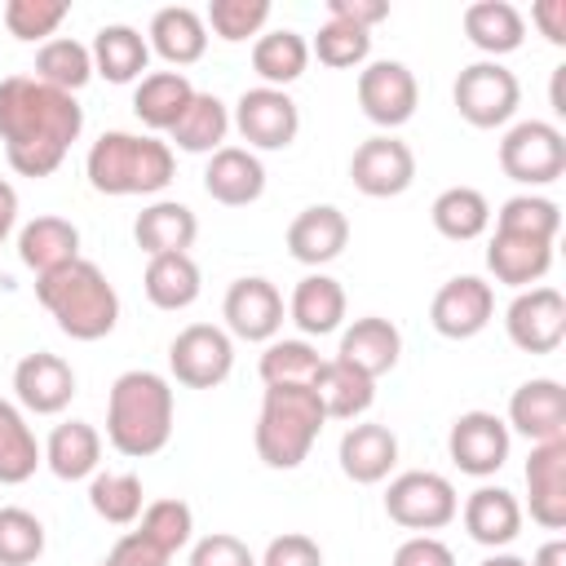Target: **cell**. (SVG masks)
Listing matches in <instances>:
<instances>
[{
    "label": "cell",
    "mask_w": 566,
    "mask_h": 566,
    "mask_svg": "<svg viewBox=\"0 0 566 566\" xmlns=\"http://www.w3.org/2000/svg\"><path fill=\"white\" fill-rule=\"evenodd\" d=\"M80 133L84 106L75 102V93L49 88L35 75L0 80V142L18 177H53Z\"/></svg>",
    "instance_id": "1"
},
{
    "label": "cell",
    "mask_w": 566,
    "mask_h": 566,
    "mask_svg": "<svg viewBox=\"0 0 566 566\" xmlns=\"http://www.w3.org/2000/svg\"><path fill=\"white\" fill-rule=\"evenodd\" d=\"M172 416H177V398L168 376L150 367L119 371L106 394V442L128 460L159 455L172 438Z\"/></svg>",
    "instance_id": "2"
},
{
    "label": "cell",
    "mask_w": 566,
    "mask_h": 566,
    "mask_svg": "<svg viewBox=\"0 0 566 566\" xmlns=\"http://www.w3.org/2000/svg\"><path fill=\"white\" fill-rule=\"evenodd\" d=\"M84 177L97 195L128 199V195H159L177 177V155L155 133H102L84 155Z\"/></svg>",
    "instance_id": "3"
},
{
    "label": "cell",
    "mask_w": 566,
    "mask_h": 566,
    "mask_svg": "<svg viewBox=\"0 0 566 566\" xmlns=\"http://www.w3.org/2000/svg\"><path fill=\"white\" fill-rule=\"evenodd\" d=\"M35 301L49 310L57 332L71 336V340H102L119 323V292L106 279V270L88 256L62 265L53 274H40L35 279Z\"/></svg>",
    "instance_id": "4"
},
{
    "label": "cell",
    "mask_w": 566,
    "mask_h": 566,
    "mask_svg": "<svg viewBox=\"0 0 566 566\" xmlns=\"http://www.w3.org/2000/svg\"><path fill=\"white\" fill-rule=\"evenodd\" d=\"M327 424L323 398L314 385H265L261 394V416L252 429L256 460L265 469H301Z\"/></svg>",
    "instance_id": "5"
},
{
    "label": "cell",
    "mask_w": 566,
    "mask_h": 566,
    "mask_svg": "<svg viewBox=\"0 0 566 566\" xmlns=\"http://www.w3.org/2000/svg\"><path fill=\"white\" fill-rule=\"evenodd\" d=\"M385 513L402 531L433 535V531H442V526L455 522L460 495H455V482L451 478H442L433 469H407V473L389 478V486H385Z\"/></svg>",
    "instance_id": "6"
},
{
    "label": "cell",
    "mask_w": 566,
    "mask_h": 566,
    "mask_svg": "<svg viewBox=\"0 0 566 566\" xmlns=\"http://www.w3.org/2000/svg\"><path fill=\"white\" fill-rule=\"evenodd\" d=\"M500 168L509 181L526 186L531 195L539 186H553L566 172V133L548 119H517L500 137Z\"/></svg>",
    "instance_id": "7"
},
{
    "label": "cell",
    "mask_w": 566,
    "mask_h": 566,
    "mask_svg": "<svg viewBox=\"0 0 566 566\" xmlns=\"http://www.w3.org/2000/svg\"><path fill=\"white\" fill-rule=\"evenodd\" d=\"M451 102H455L464 124H473V128H504L517 115V106H522V84H517V75L504 62L482 57V62H469L455 75Z\"/></svg>",
    "instance_id": "8"
},
{
    "label": "cell",
    "mask_w": 566,
    "mask_h": 566,
    "mask_svg": "<svg viewBox=\"0 0 566 566\" xmlns=\"http://www.w3.org/2000/svg\"><path fill=\"white\" fill-rule=\"evenodd\" d=\"M168 371L186 389H217L234 371V340L217 323H190L168 340Z\"/></svg>",
    "instance_id": "9"
},
{
    "label": "cell",
    "mask_w": 566,
    "mask_h": 566,
    "mask_svg": "<svg viewBox=\"0 0 566 566\" xmlns=\"http://www.w3.org/2000/svg\"><path fill=\"white\" fill-rule=\"evenodd\" d=\"M354 97H358V111H363L376 128L394 133V128H402V124L416 115V106H420V80H416V71H411L407 62L376 57V62H367V66L358 71Z\"/></svg>",
    "instance_id": "10"
},
{
    "label": "cell",
    "mask_w": 566,
    "mask_h": 566,
    "mask_svg": "<svg viewBox=\"0 0 566 566\" xmlns=\"http://www.w3.org/2000/svg\"><path fill=\"white\" fill-rule=\"evenodd\" d=\"M230 128L248 142V150H287L301 133V106L292 102L287 88H243L234 111H230Z\"/></svg>",
    "instance_id": "11"
},
{
    "label": "cell",
    "mask_w": 566,
    "mask_h": 566,
    "mask_svg": "<svg viewBox=\"0 0 566 566\" xmlns=\"http://www.w3.org/2000/svg\"><path fill=\"white\" fill-rule=\"evenodd\" d=\"M283 292L261 279V274H243L226 287L221 296V318H226V332L230 340H248V345H270L283 327Z\"/></svg>",
    "instance_id": "12"
},
{
    "label": "cell",
    "mask_w": 566,
    "mask_h": 566,
    "mask_svg": "<svg viewBox=\"0 0 566 566\" xmlns=\"http://www.w3.org/2000/svg\"><path fill=\"white\" fill-rule=\"evenodd\" d=\"M509 447H513L509 424L495 411H482V407L460 411L447 429V455L469 478H495L509 460Z\"/></svg>",
    "instance_id": "13"
},
{
    "label": "cell",
    "mask_w": 566,
    "mask_h": 566,
    "mask_svg": "<svg viewBox=\"0 0 566 566\" xmlns=\"http://www.w3.org/2000/svg\"><path fill=\"white\" fill-rule=\"evenodd\" d=\"M349 181L367 199H394V195L411 190V181H416V150L394 133H376L354 146Z\"/></svg>",
    "instance_id": "14"
},
{
    "label": "cell",
    "mask_w": 566,
    "mask_h": 566,
    "mask_svg": "<svg viewBox=\"0 0 566 566\" xmlns=\"http://www.w3.org/2000/svg\"><path fill=\"white\" fill-rule=\"evenodd\" d=\"M504 332L522 354H553L566 340V296L548 283L522 287L504 310Z\"/></svg>",
    "instance_id": "15"
},
{
    "label": "cell",
    "mask_w": 566,
    "mask_h": 566,
    "mask_svg": "<svg viewBox=\"0 0 566 566\" xmlns=\"http://www.w3.org/2000/svg\"><path fill=\"white\" fill-rule=\"evenodd\" d=\"M495 318V287L478 274L447 279L429 301V323L447 340H473Z\"/></svg>",
    "instance_id": "16"
},
{
    "label": "cell",
    "mask_w": 566,
    "mask_h": 566,
    "mask_svg": "<svg viewBox=\"0 0 566 566\" xmlns=\"http://www.w3.org/2000/svg\"><path fill=\"white\" fill-rule=\"evenodd\" d=\"M75 398V367L62 354L35 349L13 367V402L27 416H62Z\"/></svg>",
    "instance_id": "17"
},
{
    "label": "cell",
    "mask_w": 566,
    "mask_h": 566,
    "mask_svg": "<svg viewBox=\"0 0 566 566\" xmlns=\"http://www.w3.org/2000/svg\"><path fill=\"white\" fill-rule=\"evenodd\" d=\"M526 509L544 531H566V438L535 442L526 455Z\"/></svg>",
    "instance_id": "18"
},
{
    "label": "cell",
    "mask_w": 566,
    "mask_h": 566,
    "mask_svg": "<svg viewBox=\"0 0 566 566\" xmlns=\"http://www.w3.org/2000/svg\"><path fill=\"white\" fill-rule=\"evenodd\" d=\"M509 433H522L535 442H553L566 438V389L553 376H531L513 389L509 398Z\"/></svg>",
    "instance_id": "19"
},
{
    "label": "cell",
    "mask_w": 566,
    "mask_h": 566,
    "mask_svg": "<svg viewBox=\"0 0 566 566\" xmlns=\"http://www.w3.org/2000/svg\"><path fill=\"white\" fill-rule=\"evenodd\" d=\"M283 243H287L292 261H301L310 270H323L327 261H336L349 248V217L336 203H310L292 217Z\"/></svg>",
    "instance_id": "20"
},
{
    "label": "cell",
    "mask_w": 566,
    "mask_h": 566,
    "mask_svg": "<svg viewBox=\"0 0 566 566\" xmlns=\"http://www.w3.org/2000/svg\"><path fill=\"white\" fill-rule=\"evenodd\" d=\"M460 522H464V531H469V539L473 544H482V548H509L517 535H522V504H517V495L509 491V486H491V482H482L478 491H469L464 495V504H460V513H455Z\"/></svg>",
    "instance_id": "21"
},
{
    "label": "cell",
    "mask_w": 566,
    "mask_h": 566,
    "mask_svg": "<svg viewBox=\"0 0 566 566\" xmlns=\"http://www.w3.org/2000/svg\"><path fill=\"white\" fill-rule=\"evenodd\" d=\"M336 460H340V473L358 486H376L394 473L398 464V433L389 424H376V420H354L345 433H340V447H336Z\"/></svg>",
    "instance_id": "22"
},
{
    "label": "cell",
    "mask_w": 566,
    "mask_h": 566,
    "mask_svg": "<svg viewBox=\"0 0 566 566\" xmlns=\"http://www.w3.org/2000/svg\"><path fill=\"white\" fill-rule=\"evenodd\" d=\"M203 190L221 208H248L265 195V164L248 146H221L208 155L203 168Z\"/></svg>",
    "instance_id": "23"
},
{
    "label": "cell",
    "mask_w": 566,
    "mask_h": 566,
    "mask_svg": "<svg viewBox=\"0 0 566 566\" xmlns=\"http://www.w3.org/2000/svg\"><path fill=\"white\" fill-rule=\"evenodd\" d=\"M208 27H203V13L190 9V4H164L155 9L150 27H146V44L155 57H164L172 71L181 66H195L203 53H208Z\"/></svg>",
    "instance_id": "24"
},
{
    "label": "cell",
    "mask_w": 566,
    "mask_h": 566,
    "mask_svg": "<svg viewBox=\"0 0 566 566\" xmlns=\"http://www.w3.org/2000/svg\"><path fill=\"white\" fill-rule=\"evenodd\" d=\"M345 310H349L345 287L332 274H323V270H310L292 287V296H287V318L296 323V332L305 340H318V336L340 332L345 327Z\"/></svg>",
    "instance_id": "25"
},
{
    "label": "cell",
    "mask_w": 566,
    "mask_h": 566,
    "mask_svg": "<svg viewBox=\"0 0 566 566\" xmlns=\"http://www.w3.org/2000/svg\"><path fill=\"white\" fill-rule=\"evenodd\" d=\"M336 358L349 363V367H358L363 376L380 380V376L394 371L398 358H402V332H398L389 318H380V314H363V318H354L349 327H340Z\"/></svg>",
    "instance_id": "26"
},
{
    "label": "cell",
    "mask_w": 566,
    "mask_h": 566,
    "mask_svg": "<svg viewBox=\"0 0 566 566\" xmlns=\"http://www.w3.org/2000/svg\"><path fill=\"white\" fill-rule=\"evenodd\" d=\"M486 270L495 283L522 292V287H535L544 283V274L553 270V243L544 239H531V234H509V230H495L491 243H486Z\"/></svg>",
    "instance_id": "27"
},
{
    "label": "cell",
    "mask_w": 566,
    "mask_h": 566,
    "mask_svg": "<svg viewBox=\"0 0 566 566\" xmlns=\"http://www.w3.org/2000/svg\"><path fill=\"white\" fill-rule=\"evenodd\" d=\"M18 261L40 279V274H53L71 261H80V226L66 221V217H35L18 230Z\"/></svg>",
    "instance_id": "28"
},
{
    "label": "cell",
    "mask_w": 566,
    "mask_h": 566,
    "mask_svg": "<svg viewBox=\"0 0 566 566\" xmlns=\"http://www.w3.org/2000/svg\"><path fill=\"white\" fill-rule=\"evenodd\" d=\"M88 53H93V75H102L106 84H137L146 75V66H150V44L128 22L97 27Z\"/></svg>",
    "instance_id": "29"
},
{
    "label": "cell",
    "mask_w": 566,
    "mask_h": 566,
    "mask_svg": "<svg viewBox=\"0 0 566 566\" xmlns=\"http://www.w3.org/2000/svg\"><path fill=\"white\" fill-rule=\"evenodd\" d=\"M133 239L146 256H168V252H190L199 239V217L181 199H155L137 212Z\"/></svg>",
    "instance_id": "30"
},
{
    "label": "cell",
    "mask_w": 566,
    "mask_h": 566,
    "mask_svg": "<svg viewBox=\"0 0 566 566\" xmlns=\"http://www.w3.org/2000/svg\"><path fill=\"white\" fill-rule=\"evenodd\" d=\"M460 22H464V40L491 62H500L504 53H517L526 40V18L509 0H473Z\"/></svg>",
    "instance_id": "31"
},
{
    "label": "cell",
    "mask_w": 566,
    "mask_h": 566,
    "mask_svg": "<svg viewBox=\"0 0 566 566\" xmlns=\"http://www.w3.org/2000/svg\"><path fill=\"white\" fill-rule=\"evenodd\" d=\"M44 464L62 482H84L102 464V433L88 420H62L44 438Z\"/></svg>",
    "instance_id": "32"
},
{
    "label": "cell",
    "mask_w": 566,
    "mask_h": 566,
    "mask_svg": "<svg viewBox=\"0 0 566 566\" xmlns=\"http://www.w3.org/2000/svg\"><path fill=\"white\" fill-rule=\"evenodd\" d=\"M190 97L195 84L186 80V71H146L133 84V115L146 124V133H168L190 106Z\"/></svg>",
    "instance_id": "33"
},
{
    "label": "cell",
    "mask_w": 566,
    "mask_h": 566,
    "mask_svg": "<svg viewBox=\"0 0 566 566\" xmlns=\"http://www.w3.org/2000/svg\"><path fill=\"white\" fill-rule=\"evenodd\" d=\"M142 292L155 310H190L203 292V274L195 265L190 252H168V256H150L146 261V274H142Z\"/></svg>",
    "instance_id": "34"
},
{
    "label": "cell",
    "mask_w": 566,
    "mask_h": 566,
    "mask_svg": "<svg viewBox=\"0 0 566 566\" xmlns=\"http://www.w3.org/2000/svg\"><path fill=\"white\" fill-rule=\"evenodd\" d=\"M226 137H230V106L217 93H199V88L181 111V119L168 128V146L186 155H212L226 146Z\"/></svg>",
    "instance_id": "35"
},
{
    "label": "cell",
    "mask_w": 566,
    "mask_h": 566,
    "mask_svg": "<svg viewBox=\"0 0 566 566\" xmlns=\"http://www.w3.org/2000/svg\"><path fill=\"white\" fill-rule=\"evenodd\" d=\"M310 66V40L292 27H274V31H261L252 40V71L261 75L265 88H287L305 75Z\"/></svg>",
    "instance_id": "36"
},
{
    "label": "cell",
    "mask_w": 566,
    "mask_h": 566,
    "mask_svg": "<svg viewBox=\"0 0 566 566\" xmlns=\"http://www.w3.org/2000/svg\"><path fill=\"white\" fill-rule=\"evenodd\" d=\"M44 464V442L27 424V411L0 398V486H22Z\"/></svg>",
    "instance_id": "37"
},
{
    "label": "cell",
    "mask_w": 566,
    "mask_h": 566,
    "mask_svg": "<svg viewBox=\"0 0 566 566\" xmlns=\"http://www.w3.org/2000/svg\"><path fill=\"white\" fill-rule=\"evenodd\" d=\"M314 389H318V398H323L327 420H349V424H354V420H363V416L371 411V402H376V380L363 376L358 367L340 363V358H327V363H323Z\"/></svg>",
    "instance_id": "38"
},
{
    "label": "cell",
    "mask_w": 566,
    "mask_h": 566,
    "mask_svg": "<svg viewBox=\"0 0 566 566\" xmlns=\"http://www.w3.org/2000/svg\"><path fill=\"white\" fill-rule=\"evenodd\" d=\"M429 221H433V230H438L442 239L469 243V239L486 234V226H491V203H486V195H482L478 186H447V190L433 199Z\"/></svg>",
    "instance_id": "39"
},
{
    "label": "cell",
    "mask_w": 566,
    "mask_h": 566,
    "mask_svg": "<svg viewBox=\"0 0 566 566\" xmlns=\"http://www.w3.org/2000/svg\"><path fill=\"white\" fill-rule=\"evenodd\" d=\"M40 84L49 88H62V93H80L88 80H93V53L88 44L71 40V35H53L35 49V71H31Z\"/></svg>",
    "instance_id": "40"
},
{
    "label": "cell",
    "mask_w": 566,
    "mask_h": 566,
    "mask_svg": "<svg viewBox=\"0 0 566 566\" xmlns=\"http://www.w3.org/2000/svg\"><path fill=\"white\" fill-rule=\"evenodd\" d=\"M88 509L111 522V526H133L146 509V491H142V478L137 473H115V469H97L88 478Z\"/></svg>",
    "instance_id": "41"
},
{
    "label": "cell",
    "mask_w": 566,
    "mask_h": 566,
    "mask_svg": "<svg viewBox=\"0 0 566 566\" xmlns=\"http://www.w3.org/2000/svg\"><path fill=\"white\" fill-rule=\"evenodd\" d=\"M323 363H327V358H323L305 336H283V340L274 336V340L265 345L256 371H261L265 385H314L318 371H323Z\"/></svg>",
    "instance_id": "42"
},
{
    "label": "cell",
    "mask_w": 566,
    "mask_h": 566,
    "mask_svg": "<svg viewBox=\"0 0 566 566\" xmlns=\"http://www.w3.org/2000/svg\"><path fill=\"white\" fill-rule=\"evenodd\" d=\"M310 57H318V62L332 66V71H354V66L363 71V66L371 62V31L327 18V22L314 31V40H310Z\"/></svg>",
    "instance_id": "43"
},
{
    "label": "cell",
    "mask_w": 566,
    "mask_h": 566,
    "mask_svg": "<svg viewBox=\"0 0 566 566\" xmlns=\"http://www.w3.org/2000/svg\"><path fill=\"white\" fill-rule=\"evenodd\" d=\"M137 531L155 544V548H164L168 557H177L190 539H195V509L186 504V500H150L146 509H142V517H137Z\"/></svg>",
    "instance_id": "44"
},
{
    "label": "cell",
    "mask_w": 566,
    "mask_h": 566,
    "mask_svg": "<svg viewBox=\"0 0 566 566\" xmlns=\"http://www.w3.org/2000/svg\"><path fill=\"white\" fill-rule=\"evenodd\" d=\"M495 230H509V234H531V239H544L553 243L557 230H562V208L548 199V195H513L500 203L495 212Z\"/></svg>",
    "instance_id": "45"
},
{
    "label": "cell",
    "mask_w": 566,
    "mask_h": 566,
    "mask_svg": "<svg viewBox=\"0 0 566 566\" xmlns=\"http://www.w3.org/2000/svg\"><path fill=\"white\" fill-rule=\"evenodd\" d=\"M44 522L22 509V504H4L0 509V566H31L44 557Z\"/></svg>",
    "instance_id": "46"
},
{
    "label": "cell",
    "mask_w": 566,
    "mask_h": 566,
    "mask_svg": "<svg viewBox=\"0 0 566 566\" xmlns=\"http://www.w3.org/2000/svg\"><path fill=\"white\" fill-rule=\"evenodd\" d=\"M265 22H270V0H212L203 13V27L226 44H243L261 35Z\"/></svg>",
    "instance_id": "47"
},
{
    "label": "cell",
    "mask_w": 566,
    "mask_h": 566,
    "mask_svg": "<svg viewBox=\"0 0 566 566\" xmlns=\"http://www.w3.org/2000/svg\"><path fill=\"white\" fill-rule=\"evenodd\" d=\"M66 13H71L66 0H9L4 4V27L22 44H44V40L57 35Z\"/></svg>",
    "instance_id": "48"
},
{
    "label": "cell",
    "mask_w": 566,
    "mask_h": 566,
    "mask_svg": "<svg viewBox=\"0 0 566 566\" xmlns=\"http://www.w3.org/2000/svg\"><path fill=\"white\" fill-rule=\"evenodd\" d=\"M190 566H256V553L239 535L212 531V535L190 544Z\"/></svg>",
    "instance_id": "49"
},
{
    "label": "cell",
    "mask_w": 566,
    "mask_h": 566,
    "mask_svg": "<svg viewBox=\"0 0 566 566\" xmlns=\"http://www.w3.org/2000/svg\"><path fill=\"white\" fill-rule=\"evenodd\" d=\"M256 566H323V548L305 531H283V535H274L265 544V553L256 557Z\"/></svg>",
    "instance_id": "50"
},
{
    "label": "cell",
    "mask_w": 566,
    "mask_h": 566,
    "mask_svg": "<svg viewBox=\"0 0 566 566\" xmlns=\"http://www.w3.org/2000/svg\"><path fill=\"white\" fill-rule=\"evenodd\" d=\"M168 562H172V557H168L164 548H155L142 531H124L97 566H168Z\"/></svg>",
    "instance_id": "51"
},
{
    "label": "cell",
    "mask_w": 566,
    "mask_h": 566,
    "mask_svg": "<svg viewBox=\"0 0 566 566\" xmlns=\"http://www.w3.org/2000/svg\"><path fill=\"white\" fill-rule=\"evenodd\" d=\"M389 566H455V553L438 535H407L394 548V562Z\"/></svg>",
    "instance_id": "52"
},
{
    "label": "cell",
    "mask_w": 566,
    "mask_h": 566,
    "mask_svg": "<svg viewBox=\"0 0 566 566\" xmlns=\"http://www.w3.org/2000/svg\"><path fill=\"white\" fill-rule=\"evenodd\" d=\"M327 18L371 31V27H380L389 18V4L385 0H327Z\"/></svg>",
    "instance_id": "53"
},
{
    "label": "cell",
    "mask_w": 566,
    "mask_h": 566,
    "mask_svg": "<svg viewBox=\"0 0 566 566\" xmlns=\"http://www.w3.org/2000/svg\"><path fill=\"white\" fill-rule=\"evenodd\" d=\"M531 22L548 44H566V0H539L531 9Z\"/></svg>",
    "instance_id": "54"
},
{
    "label": "cell",
    "mask_w": 566,
    "mask_h": 566,
    "mask_svg": "<svg viewBox=\"0 0 566 566\" xmlns=\"http://www.w3.org/2000/svg\"><path fill=\"white\" fill-rule=\"evenodd\" d=\"M18 230V190L0 177V248H4V239Z\"/></svg>",
    "instance_id": "55"
},
{
    "label": "cell",
    "mask_w": 566,
    "mask_h": 566,
    "mask_svg": "<svg viewBox=\"0 0 566 566\" xmlns=\"http://www.w3.org/2000/svg\"><path fill=\"white\" fill-rule=\"evenodd\" d=\"M526 566H566V539H562V535L544 539V544L535 548V557H531Z\"/></svg>",
    "instance_id": "56"
},
{
    "label": "cell",
    "mask_w": 566,
    "mask_h": 566,
    "mask_svg": "<svg viewBox=\"0 0 566 566\" xmlns=\"http://www.w3.org/2000/svg\"><path fill=\"white\" fill-rule=\"evenodd\" d=\"M478 566H526V557H517V553H504V548H500V553H491V557H482Z\"/></svg>",
    "instance_id": "57"
}]
</instances>
